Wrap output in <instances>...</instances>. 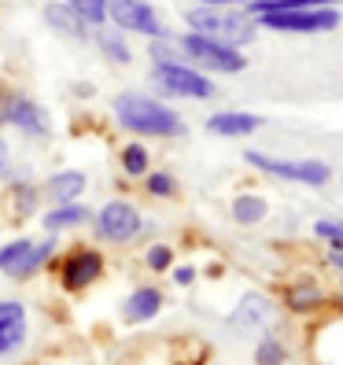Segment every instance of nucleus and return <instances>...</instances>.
I'll return each mask as SVG.
<instances>
[{
  "instance_id": "1",
  "label": "nucleus",
  "mask_w": 343,
  "mask_h": 365,
  "mask_svg": "<svg viewBox=\"0 0 343 365\" xmlns=\"http://www.w3.org/2000/svg\"><path fill=\"white\" fill-rule=\"evenodd\" d=\"M115 115L126 130H133V133H148V137H181L185 133V122L170 111L166 103H155V100L137 96V93L118 96Z\"/></svg>"
},
{
  "instance_id": "2",
  "label": "nucleus",
  "mask_w": 343,
  "mask_h": 365,
  "mask_svg": "<svg viewBox=\"0 0 343 365\" xmlns=\"http://www.w3.org/2000/svg\"><path fill=\"white\" fill-rule=\"evenodd\" d=\"M188 26L192 34H203L210 41H222V45L237 48V45H247L255 37V23L244 15V11H232V8H192L188 15Z\"/></svg>"
},
{
  "instance_id": "3",
  "label": "nucleus",
  "mask_w": 343,
  "mask_h": 365,
  "mask_svg": "<svg viewBox=\"0 0 343 365\" xmlns=\"http://www.w3.org/2000/svg\"><path fill=\"white\" fill-rule=\"evenodd\" d=\"M181 52H185L192 63H200V67L222 71V74H237V71L247 67V59H244L237 48L222 45V41H210V37H203V34H185V37H181Z\"/></svg>"
},
{
  "instance_id": "4",
  "label": "nucleus",
  "mask_w": 343,
  "mask_h": 365,
  "mask_svg": "<svg viewBox=\"0 0 343 365\" xmlns=\"http://www.w3.org/2000/svg\"><path fill=\"white\" fill-rule=\"evenodd\" d=\"M247 163L255 170H262V174L299 181V185H325L332 178V170L317 159H273V155H262V152H247Z\"/></svg>"
},
{
  "instance_id": "5",
  "label": "nucleus",
  "mask_w": 343,
  "mask_h": 365,
  "mask_svg": "<svg viewBox=\"0 0 343 365\" xmlns=\"http://www.w3.org/2000/svg\"><path fill=\"white\" fill-rule=\"evenodd\" d=\"M259 23L270 30H285V34H325L339 26V11L336 8H299V11H266L259 15Z\"/></svg>"
},
{
  "instance_id": "6",
  "label": "nucleus",
  "mask_w": 343,
  "mask_h": 365,
  "mask_svg": "<svg viewBox=\"0 0 343 365\" xmlns=\"http://www.w3.org/2000/svg\"><path fill=\"white\" fill-rule=\"evenodd\" d=\"M155 85H159L163 93H170V96H188V100H207V96H214V85H210L200 71L181 67V63H174V59L155 63Z\"/></svg>"
},
{
  "instance_id": "7",
  "label": "nucleus",
  "mask_w": 343,
  "mask_h": 365,
  "mask_svg": "<svg viewBox=\"0 0 343 365\" xmlns=\"http://www.w3.org/2000/svg\"><path fill=\"white\" fill-rule=\"evenodd\" d=\"M107 15L115 19L118 30H133V34H148V37L163 34V23H159V15L148 0H111Z\"/></svg>"
},
{
  "instance_id": "8",
  "label": "nucleus",
  "mask_w": 343,
  "mask_h": 365,
  "mask_svg": "<svg viewBox=\"0 0 343 365\" xmlns=\"http://www.w3.org/2000/svg\"><path fill=\"white\" fill-rule=\"evenodd\" d=\"M96 232L103 236V240H115V244H126L133 240V236L140 232V214L133 203H107L100 214H96Z\"/></svg>"
},
{
  "instance_id": "9",
  "label": "nucleus",
  "mask_w": 343,
  "mask_h": 365,
  "mask_svg": "<svg viewBox=\"0 0 343 365\" xmlns=\"http://www.w3.org/2000/svg\"><path fill=\"white\" fill-rule=\"evenodd\" d=\"M52 244H34V240H15L0 247V269L11 277H30L41 262L48 259Z\"/></svg>"
},
{
  "instance_id": "10",
  "label": "nucleus",
  "mask_w": 343,
  "mask_h": 365,
  "mask_svg": "<svg viewBox=\"0 0 343 365\" xmlns=\"http://www.w3.org/2000/svg\"><path fill=\"white\" fill-rule=\"evenodd\" d=\"M100 269H103V259L96 251H89V247H81V251H74V255H67V262H63V288L67 292H81V288H89L96 277H100Z\"/></svg>"
},
{
  "instance_id": "11",
  "label": "nucleus",
  "mask_w": 343,
  "mask_h": 365,
  "mask_svg": "<svg viewBox=\"0 0 343 365\" xmlns=\"http://www.w3.org/2000/svg\"><path fill=\"white\" fill-rule=\"evenodd\" d=\"M26 339V310L23 303H0V358L19 351V343Z\"/></svg>"
},
{
  "instance_id": "12",
  "label": "nucleus",
  "mask_w": 343,
  "mask_h": 365,
  "mask_svg": "<svg viewBox=\"0 0 343 365\" xmlns=\"http://www.w3.org/2000/svg\"><path fill=\"white\" fill-rule=\"evenodd\" d=\"M4 122L19 125V130H26V133H37V137H45V133H48V118H45V111H41L34 100H23V96H15V100L4 107Z\"/></svg>"
},
{
  "instance_id": "13",
  "label": "nucleus",
  "mask_w": 343,
  "mask_h": 365,
  "mask_svg": "<svg viewBox=\"0 0 343 365\" xmlns=\"http://www.w3.org/2000/svg\"><path fill=\"white\" fill-rule=\"evenodd\" d=\"M262 125L259 115H244V111H222V115H210L207 118V130L218 133V137H247Z\"/></svg>"
},
{
  "instance_id": "14",
  "label": "nucleus",
  "mask_w": 343,
  "mask_h": 365,
  "mask_svg": "<svg viewBox=\"0 0 343 365\" xmlns=\"http://www.w3.org/2000/svg\"><path fill=\"white\" fill-rule=\"evenodd\" d=\"M273 317V307H270V299H262V295H244L240 299V307H237V314H232V325H237L240 332H251V329H262L266 321Z\"/></svg>"
},
{
  "instance_id": "15",
  "label": "nucleus",
  "mask_w": 343,
  "mask_h": 365,
  "mask_svg": "<svg viewBox=\"0 0 343 365\" xmlns=\"http://www.w3.org/2000/svg\"><path fill=\"white\" fill-rule=\"evenodd\" d=\"M159 307H163V295H159L155 288H137L130 299H126L122 314H126V321L140 325V321H152V317L159 314Z\"/></svg>"
},
{
  "instance_id": "16",
  "label": "nucleus",
  "mask_w": 343,
  "mask_h": 365,
  "mask_svg": "<svg viewBox=\"0 0 343 365\" xmlns=\"http://www.w3.org/2000/svg\"><path fill=\"white\" fill-rule=\"evenodd\" d=\"M85 192V174H78V170H67V174H56L48 181V196L56 203H71L74 196H81Z\"/></svg>"
},
{
  "instance_id": "17",
  "label": "nucleus",
  "mask_w": 343,
  "mask_h": 365,
  "mask_svg": "<svg viewBox=\"0 0 343 365\" xmlns=\"http://www.w3.org/2000/svg\"><path fill=\"white\" fill-rule=\"evenodd\" d=\"M45 15H48V23H52L59 34H67V37H74V41H81V37H85V23L74 15V8L48 4V8H45Z\"/></svg>"
},
{
  "instance_id": "18",
  "label": "nucleus",
  "mask_w": 343,
  "mask_h": 365,
  "mask_svg": "<svg viewBox=\"0 0 343 365\" xmlns=\"http://www.w3.org/2000/svg\"><path fill=\"white\" fill-rule=\"evenodd\" d=\"M339 0H255L251 15H266V11H299V8H332Z\"/></svg>"
},
{
  "instance_id": "19",
  "label": "nucleus",
  "mask_w": 343,
  "mask_h": 365,
  "mask_svg": "<svg viewBox=\"0 0 343 365\" xmlns=\"http://www.w3.org/2000/svg\"><path fill=\"white\" fill-rule=\"evenodd\" d=\"M81 222H89V210L85 207H74V203H59L48 218H45V225L56 232V229H71V225H81Z\"/></svg>"
},
{
  "instance_id": "20",
  "label": "nucleus",
  "mask_w": 343,
  "mask_h": 365,
  "mask_svg": "<svg viewBox=\"0 0 343 365\" xmlns=\"http://www.w3.org/2000/svg\"><path fill=\"white\" fill-rule=\"evenodd\" d=\"M232 218H237L240 225H255L266 218V200L262 196H237V203H232Z\"/></svg>"
},
{
  "instance_id": "21",
  "label": "nucleus",
  "mask_w": 343,
  "mask_h": 365,
  "mask_svg": "<svg viewBox=\"0 0 343 365\" xmlns=\"http://www.w3.org/2000/svg\"><path fill=\"white\" fill-rule=\"evenodd\" d=\"M107 4H111V0H71L74 15L81 19V23H93V26L107 19Z\"/></svg>"
},
{
  "instance_id": "22",
  "label": "nucleus",
  "mask_w": 343,
  "mask_h": 365,
  "mask_svg": "<svg viewBox=\"0 0 343 365\" xmlns=\"http://www.w3.org/2000/svg\"><path fill=\"white\" fill-rule=\"evenodd\" d=\"M285 343L277 339H262L259 347H255V365H285Z\"/></svg>"
},
{
  "instance_id": "23",
  "label": "nucleus",
  "mask_w": 343,
  "mask_h": 365,
  "mask_svg": "<svg viewBox=\"0 0 343 365\" xmlns=\"http://www.w3.org/2000/svg\"><path fill=\"white\" fill-rule=\"evenodd\" d=\"M317 299H321L317 284H295L288 292V307L292 310H310V307H317Z\"/></svg>"
},
{
  "instance_id": "24",
  "label": "nucleus",
  "mask_w": 343,
  "mask_h": 365,
  "mask_svg": "<svg viewBox=\"0 0 343 365\" xmlns=\"http://www.w3.org/2000/svg\"><path fill=\"white\" fill-rule=\"evenodd\" d=\"M122 166H126V174H144V170H148V152L140 144H130L122 152Z\"/></svg>"
},
{
  "instance_id": "25",
  "label": "nucleus",
  "mask_w": 343,
  "mask_h": 365,
  "mask_svg": "<svg viewBox=\"0 0 343 365\" xmlns=\"http://www.w3.org/2000/svg\"><path fill=\"white\" fill-rule=\"evenodd\" d=\"M314 232L321 236V240H329L336 251L343 247V222H332V218H321V222H314Z\"/></svg>"
},
{
  "instance_id": "26",
  "label": "nucleus",
  "mask_w": 343,
  "mask_h": 365,
  "mask_svg": "<svg viewBox=\"0 0 343 365\" xmlns=\"http://www.w3.org/2000/svg\"><path fill=\"white\" fill-rule=\"evenodd\" d=\"M100 48L111 56L115 63H130V48H126V41L115 37V34H103V37H100Z\"/></svg>"
},
{
  "instance_id": "27",
  "label": "nucleus",
  "mask_w": 343,
  "mask_h": 365,
  "mask_svg": "<svg viewBox=\"0 0 343 365\" xmlns=\"http://www.w3.org/2000/svg\"><path fill=\"white\" fill-rule=\"evenodd\" d=\"M148 192H152V196H174V178L170 174H152L148 178Z\"/></svg>"
},
{
  "instance_id": "28",
  "label": "nucleus",
  "mask_w": 343,
  "mask_h": 365,
  "mask_svg": "<svg viewBox=\"0 0 343 365\" xmlns=\"http://www.w3.org/2000/svg\"><path fill=\"white\" fill-rule=\"evenodd\" d=\"M170 262H174V251H170V247H152V251H148V266H152V269H166Z\"/></svg>"
},
{
  "instance_id": "29",
  "label": "nucleus",
  "mask_w": 343,
  "mask_h": 365,
  "mask_svg": "<svg viewBox=\"0 0 343 365\" xmlns=\"http://www.w3.org/2000/svg\"><path fill=\"white\" fill-rule=\"evenodd\" d=\"M192 277H196V273H192V269L185 266V269H178V273H174V281H178V284H188V281H192Z\"/></svg>"
},
{
  "instance_id": "30",
  "label": "nucleus",
  "mask_w": 343,
  "mask_h": 365,
  "mask_svg": "<svg viewBox=\"0 0 343 365\" xmlns=\"http://www.w3.org/2000/svg\"><path fill=\"white\" fill-rule=\"evenodd\" d=\"M4 174H8V148L0 144V178H4Z\"/></svg>"
},
{
  "instance_id": "31",
  "label": "nucleus",
  "mask_w": 343,
  "mask_h": 365,
  "mask_svg": "<svg viewBox=\"0 0 343 365\" xmlns=\"http://www.w3.org/2000/svg\"><path fill=\"white\" fill-rule=\"evenodd\" d=\"M332 266H336V269H343V247H339V251H332Z\"/></svg>"
},
{
  "instance_id": "32",
  "label": "nucleus",
  "mask_w": 343,
  "mask_h": 365,
  "mask_svg": "<svg viewBox=\"0 0 343 365\" xmlns=\"http://www.w3.org/2000/svg\"><path fill=\"white\" fill-rule=\"evenodd\" d=\"M203 4H210V8H225V4H232V0H203Z\"/></svg>"
}]
</instances>
